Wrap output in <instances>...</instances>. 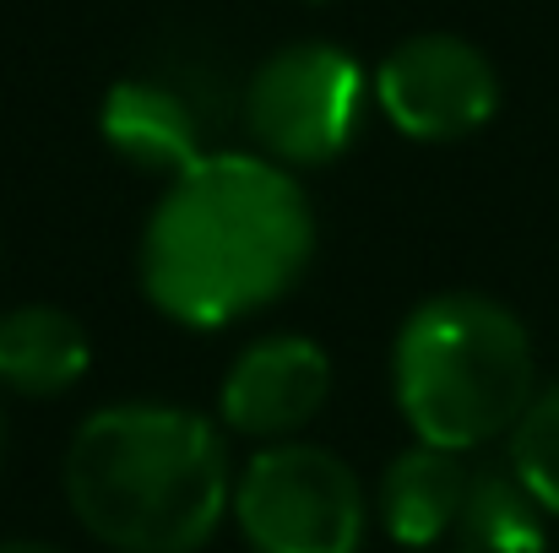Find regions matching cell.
<instances>
[{"mask_svg":"<svg viewBox=\"0 0 559 553\" xmlns=\"http://www.w3.org/2000/svg\"><path fill=\"white\" fill-rule=\"evenodd\" d=\"M234 521L250 553H359L370 505L337 450L283 440L234 478Z\"/></svg>","mask_w":559,"mask_h":553,"instance_id":"cell-4","label":"cell"},{"mask_svg":"<svg viewBox=\"0 0 559 553\" xmlns=\"http://www.w3.org/2000/svg\"><path fill=\"white\" fill-rule=\"evenodd\" d=\"M0 553H60V549H49V543H27V538H22V543H0Z\"/></svg>","mask_w":559,"mask_h":553,"instance_id":"cell-13","label":"cell"},{"mask_svg":"<svg viewBox=\"0 0 559 553\" xmlns=\"http://www.w3.org/2000/svg\"><path fill=\"white\" fill-rule=\"evenodd\" d=\"M467 483H473V472L462 467L456 450H440V445L413 440L380 472L374 516H380V527H385L391 543H402V549H435L440 538H451V527L462 516V500H467Z\"/></svg>","mask_w":559,"mask_h":553,"instance_id":"cell-9","label":"cell"},{"mask_svg":"<svg viewBox=\"0 0 559 553\" xmlns=\"http://www.w3.org/2000/svg\"><path fill=\"white\" fill-rule=\"evenodd\" d=\"M374 104L413 142H462L495 120L500 76L478 44L456 33H418L380 60Z\"/></svg>","mask_w":559,"mask_h":553,"instance_id":"cell-6","label":"cell"},{"mask_svg":"<svg viewBox=\"0 0 559 553\" xmlns=\"http://www.w3.org/2000/svg\"><path fill=\"white\" fill-rule=\"evenodd\" d=\"M365 120V71L337 44H288L245 87V125L283 169L337 164Z\"/></svg>","mask_w":559,"mask_h":553,"instance_id":"cell-5","label":"cell"},{"mask_svg":"<svg viewBox=\"0 0 559 553\" xmlns=\"http://www.w3.org/2000/svg\"><path fill=\"white\" fill-rule=\"evenodd\" d=\"M511 472L549 516H559V385L538 390L511 429Z\"/></svg>","mask_w":559,"mask_h":553,"instance_id":"cell-12","label":"cell"},{"mask_svg":"<svg viewBox=\"0 0 559 553\" xmlns=\"http://www.w3.org/2000/svg\"><path fill=\"white\" fill-rule=\"evenodd\" d=\"M98 131H104L115 158H126L142 175H158L164 184L180 180L186 169H195L206 158L195 104L180 87L153 82V76L115 82L104 109H98Z\"/></svg>","mask_w":559,"mask_h":553,"instance_id":"cell-8","label":"cell"},{"mask_svg":"<svg viewBox=\"0 0 559 553\" xmlns=\"http://www.w3.org/2000/svg\"><path fill=\"white\" fill-rule=\"evenodd\" d=\"M316 255L305 184L261 153H206L164 184L142 228V293L190 332L239 326L277 304Z\"/></svg>","mask_w":559,"mask_h":553,"instance_id":"cell-1","label":"cell"},{"mask_svg":"<svg viewBox=\"0 0 559 553\" xmlns=\"http://www.w3.org/2000/svg\"><path fill=\"white\" fill-rule=\"evenodd\" d=\"M391 396L413 440L440 450H478L522 423L538 396L527 326L489 293L424 299L391 348Z\"/></svg>","mask_w":559,"mask_h":553,"instance_id":"cell-3","label":"cell"},{"mask_svg":"<svg viewBox=\"0 0 559 553\" xmlns=\"http://www.w3.org/2000/svg\"><path fill=\"white\" fill-rule=\"evenodd\" d=\"M93 364L87 332L55 304H16L0 315V390L66 396Z\"/></svg>","mask_w":559,"mask_h":553,"instance_id":"cell-10","label":"cell"},{"mask_svg":"<svg viewBox=\"0 0 559 553\" xmlns=\"http://www.w3.org/2000/svg\"><path fill=\"white\" fill-rule=\"evenodd\" d=\"M332 396V359L321 342L277 332L255 337L234 364L217 390V412L234 434L283 445L294 440Z\"/></svg>","mask_w":559,"mask_h":553,"instance_id":"cell-7","label":"cell"},{"mask_svg":"<svg viewBox=\"0 0 559 553\" xmlns=\"http://www.w3.org/2000/svg\"><path fill=\"white\" fill-rule=\"evenodd\" d=\"M456 553H549V510L516 472H473L462 516L451 527Z\"/></svg>","mask_w":559,"mask_h":553,"instance_id":"cell-11","label":"cell"},{"mask_svg":"<svg viewBox=\"0 0 559 553\" xmlns=\"http://www.w3.org/2000/svg\"><path fill=\"white\" fill-rule=\"evenodd\" d=\"M0 456H5V412H0Z\"/></svg>","mask_w":559,"mask_h":553,"instance_id":"cell-14","label":"cell"},{"mask_svg":"<svg viewBox=\"0 0 559 553\" xmlns=\"http://www.w3.org/2000/svg\"><path fill=\"white\" fill-rule=\"evenodd\" d=\"M66 505L115 553H201L234 510L217 423L169 401H115L66 445Z\"/></svg>","mask_w":559,"mask_h":553,"instance_id":"cell-2","label":"cell"}]
</instances>
